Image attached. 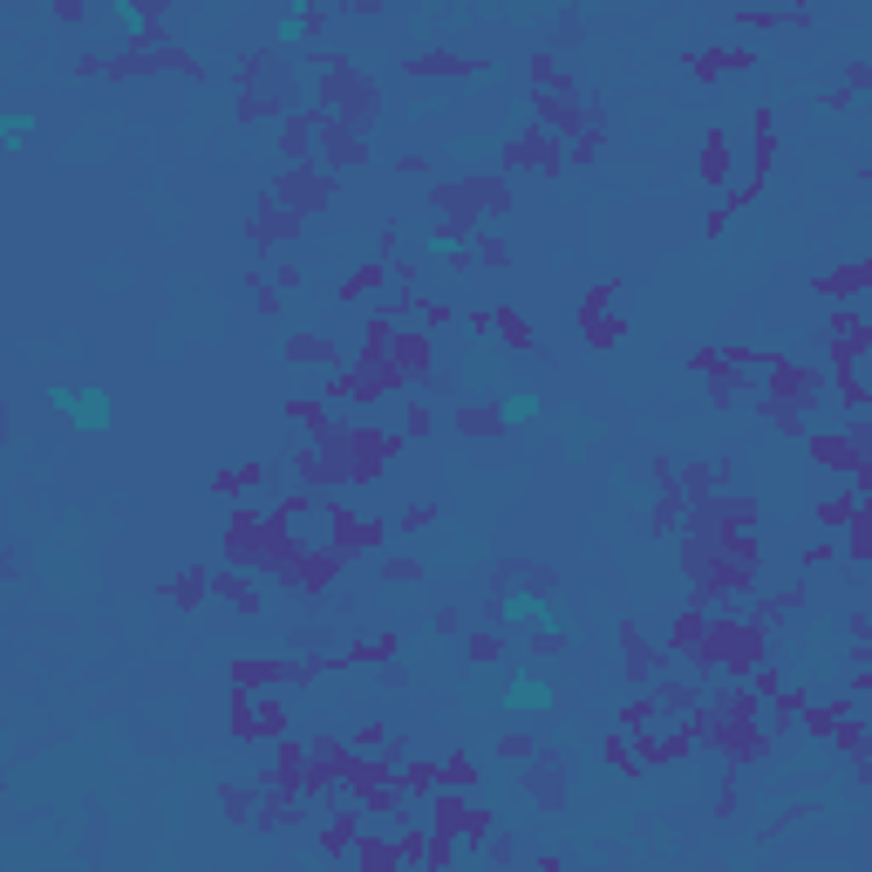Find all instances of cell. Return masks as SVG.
I'll return each instance as SVG.
<instances>
[{"label":"cell","mask_w":872,"mask_h":872,"mask_svg":"<svg viewBox=\"0 0 872 872\" xmlns=\"http://www.w3.org/2000/svg\"><path fill=\"white\" fill-rule=\"evenodd\" d=\"M300 233V212H287V204H260V219H252V246H279V239H294Z\"/></svg>","instance_id":"obj_7"},{"label":"cell","mask_w":872,"mask_h":872,"mask_svg":"<svg viewBox=\"0 0 872 872\" xmlns=\"http://www.w3.org/2000/svg\"><path fill=\"white\" fill-rule=\"evenodd\" d=\"M204 594H212V573H185V580L171 586V600H177V607H198Z\"/></svg>","instance_id":"obj_13"},{"label":"cell","mask_w":872,"mask_h":872,"mask_svg":"<svg viewBox=\"0 0 872 872\" xmlns=\"http://www.w3.org/2000/svg\"><path fill=\"white\" fill-rule=\"evenodd\" d=\"M743 28H811V14L805 8H750V14H736Z\"/></svg>","instance_id":"obj_11"},{"label":"cell","mask_w":872,"mask_h":872,"mask_svg":"<svg viewBox=\"0 0 872 872\" xmlns=\"http://www.w3.org/2000/svg\"><path fill=\"white\" fill-rule=\"evenodd\" d=\"M48 409L75 429V436H89L110 423V389H96V382H48Z\"/></svg>","instance_id":"obj_1"},{"label":"cell","mask_w":872,"mask_h":872,"mask_svg":"<svg viewBox=\"0 0 872 872\" xmlns=\"http://www.w3.org/2000/svg\"><path fill=\"white\" fill-rule=\"evenodd\" d=\"M327 198H335V177L314 164H287L273 177V204H287V212H307V204H327Z\"/></svg>","instance_id":"obj_2"},{"label":"cell","mask_w":872,"mask_h":872,"mask_svg":"<svg viewBox=\"0 0 872 872\" xmlns=\"http://www.w3.org/2000/svg\"><path fill=\"white\" fill-rule=\"evenodd\" d=\"M491 416H498V436H519V429H532L538 416H546V396H538V389H519V382H511V389L491 402Z\"/></svg>","instance_id":"obj_4"},{"label":"cell","mask_w":872,"mask_h":872,"mask_svg":"<svg viewBox=\"0 0 872 872\" xmlns=\"http://www.w3.org/2000/svg\"><path fill=\"white\" fill-rule=\"evenodd\" d=\"M491 335L504 341V348H519V354H532L538 341H532V327H525V314H511V307H498L491 314Z\"/></svg>","instance_id":"obj_10"},{"label":"cell","mask_w":872,"mask_h":872,"mask_svg":"<svg viewBox=\"0 0 872 872\" xmlns=\"http://www.w3.org/2000/svg\"><path fill=\"white\" fill-rule=\"evenodd\" d=\"M321 21H327V8H287L273 21V48L279 55H307V35H314Z\"/></svg>","instance_id":"obj_5"},{"label":"cell","mask_w":872,"mask_h":872,"mask_svg":"<svg viewBox=\"0 0 872 872\" xmlns=\"http://www.w3.org/2000/svg\"><path fill=\"white\" fill-rule=\"evenodd\" d=\"M35 130H41L35 110H0V150H8V158H21V150L35 144Z\"/></svg>","instance_id":"obj_9"},{"label":"cell","mask_w":872,"mask_h":872,"mask_svg":"<svg viewBox=\"0 0 872 872\" xmlns=\"http://www.w3.org/2000/svg\"><path fill=\"white\" fill-rule=\"evenodd\" d=\"M287 362H294V369H335L341 348L327 341V335H294V341H287Z\"/></svg>","instance_id":"obj_8"},{"label":"cell","mask_w":872,"mask_h":872,"mask_svg":"<svg viewBox=\"0 0 872 872\" xmlns=\"http://www.w3.org/2000/svg\"><path fill=\"white\" fill-rule=\"evenodd\" d=\"M559 429H566V457H586V444H594V416L586 409H559Z\"/></svg>","instance_id":"obj_12"},{"label":"cell","mask_w":872,"mask_h":872,"mask_svg":"<svg viewBox=\"0 0 872 872\" xmlns=\"http://www.w3.org/2000/svg\"><path fill=\"white\" fill-rule=\"evenodd\" d=\"M736 164H750V158H736L730 130H709V144H702V177H709L715 191H730V185H736Z\"/></svg>","instance_id":"obj_6"},{"label":"cell","mask_w":872,"mask_h":872,"mask_svg":"<svg viewBox=\"0 0 872 872\" xmlns=\"http://www.w3.org/2000/svg\"><path fill=\"white\" fill-rule=\"evenodd\" d=\"M102 28L123 35L116 48H137V41H158V35H164V14L137 8V0H110V8H102Z\"/></svg>","instance_id":"obj_3"},{"label":"cell","mask_w":872,"mask_h":872,"mask_svg":"<svg viewBox=\"0 0 872 872\" xmlns=\"http://www.w3.org/2000/svg\"><path fill=\"white\" fill-rule=\"evenodd\" d=\"M865 185H872V171H865Z\"/></svg>","instance_id":"obj_14"}]
</instances>
